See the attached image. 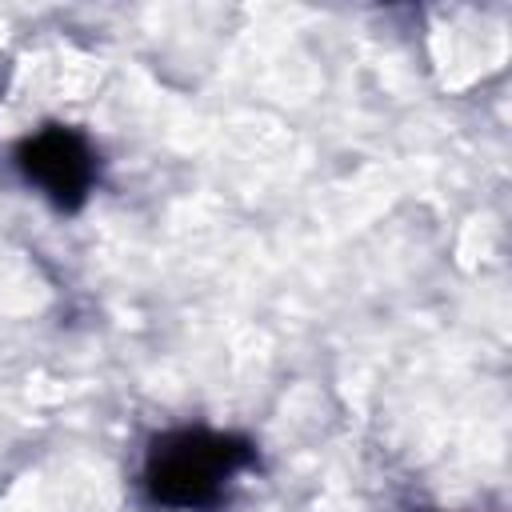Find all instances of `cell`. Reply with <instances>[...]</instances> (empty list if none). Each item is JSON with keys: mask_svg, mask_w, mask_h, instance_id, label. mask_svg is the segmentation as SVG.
Masks as SVG:
<instances>
[{"mask_svg": "<svg viewBox=\"0 0 512 512\" xmlns=\"http://www.w3.org/2000/svg\"><path fill=\"white\" fill-rule=\"evenodd\" d=\"M256 464V448L244 436L212 428L160 432L140 468V488L156 508L208 512L224 500L228 484Z\"/></svg>", "mask_w": 512, "mask_h": 512, "instance_id": "1", "label": "cell"}, {"mask_svg": "<svg viewBox=\"0 0 512 512\" xmlns=\"http://www.w3.org/2000/svg\"><path fill=\"white\" fill-rule=\"evenodd\" d=\"M12 160L16 172L32 188H40V196L52 200L60 212H76L96 184V152L88 136L68 124H44L28 132L16 144Z\"/></svg>", "mask_w": 512, "mask_h": 512, "instance_id": "2", "label": "cell"}]
</instances>
